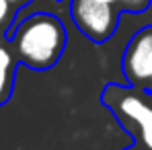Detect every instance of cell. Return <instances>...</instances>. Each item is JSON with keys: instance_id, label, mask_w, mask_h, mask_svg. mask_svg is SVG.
I'll return each instance as SVG.
<instances>
[{"instance_id": "1", "label": "cell", "mask_w": 152, "mask_h": 150, "mask_svg": "<svg viewBox=\"0 0 152 150\" xmlns=\"http://www.w3.org/2000/svg\"><path fill=\"white\" fill-rule=\"evenodd\" d=\"M10 45L21 64L43 72L58 64L66 50V27L50 12H33L10 31Z\"/></svg>"}, {"instance_id": "2", "label": "cell", "mask_w": 152, "mask_h": 150, "mask_svg": "<svg viewBox=\"0 0 152 150\" xmlns=\"http://www.w3.org/2000/svg\"><path fill=\"white\" fill-rule=\"evenodd\" d=\"M101 103L113 113L134 140L146 150H152V91L134 84H107L101 93Z\"/></svg>"}, {"instance_id": "6", "label": "cell", "mask_w": 152, "mask_h": 150, "mask_svg": "<svg viewBox=\"0 0 152 150\" xmlns=\"http://www.w3.org/2000/svg\"><path fill=\"white\" fill-rule=\"evenodd\" d=\"M148 6H150V0H121L119 2L121 12H134V15H142Z\"/></svg>"}, {"instance_id": "3", "label": "cell", "mask_w": 152, "mask_h": 150, "mask_svg": "<svg viewBox=\"0 0 152 150\" xmlns=\"http://www.w3.org/2000/svg\"><path fill=\"white\" fill-rule=\"evenodd\" d=\"M70 15L82 35H86L95 43H105L117 31L119 17L124 12L119 10V6L103 0H74Z\"/></svg>"}, {"instance_id": "8", "label": "cell", "mask_w": 152, "mask_h": 150, "mask_svg": "<svg viewBox=\"0 0 152 150\" xmlns=\"http://www.w3.org/2000/svg\"><path fill=\"white\" fill-rule=\"evenodd\" d=\"M8 2H10V4H15L17 8H21V6H25L29 0H8Z\"/></svg>"}, {"instance_id": "4", "label": "cell", "mask_w": 152, "mask_h": 150, "mask_svg": "<svg viewBox=\"0 0 152 150\" xmlns=\"http://www.w3.org/2000/svg\"><path fill=\"white\" fill-rule=\"evenodd\" d=\"M121 70L127 84L152 91V23L129 37L121 58Z\"/></svg>"}, {"instance_id": "7", "label": "cell", "mask_w": 152, "mask_h": 150, "mask_svg": "<svg viewBox=\"0 0 152 150\" xmlns=\"http://www.w3.org/2000/svg\"><path fill=\"white\" fill-rule=\"evenodd\" d=\"M15 4H10L8 0H0V31H4L10 25L12 17H15Z\"/></svg>"}, {"instance_id": "11", "label": "cell", "mask_w": 152, "mask_h": 150, "mask_svg": "<svg viewBox=\"0 0 152 150\" xmlns=\"http://www.w3.org/2000/svg\"><path fill=\"white\" fill-rule=\"evenodd\" d=\"M103 2H109V4H115V6H119V2H121V0H103Z\"/></svg>"}, {"instance_id": "10", "label": "cell", "mask_w": 152, "mask_h": 150, "mask_svg": "<svg viewBox=\"0 0 152 150\" xmlns=\"http://www.w3.org/2000/svg\"><path fill=\"white\" fill-rule=\"evenodd\" d=\"M144 12H148V15H150V23H152V0H150V6H148Z\"/></svg>"}, {"instance_id": "5", "label": "cell", "mask_w": 152, "mask_h": 150, "mask_svg": "<svg viewBox=\"0 0 152 150\" xmlns=\"http://www.w3.org/2000/svg\"><path fill=\"white\" fill-rule=\"evenodd\" d=\"M17 56L0 41V105H4L12 95L15 72H17Z\"/></svg>"}, {"instance_id": "9", "label": "cell", "mask_w": 152, "mask_h": 150, "mask_svg": "<svg viewBox=\"0 0 152 150\" xmlns=\"http://www.w3.org/2000/svg\"><path fill=\"white\" fill-rule=\"evenodd\" d=\"M124 150H146V148L140 146V144H134V146H127V148H124Z\"/></svg>"}]
</instances>
